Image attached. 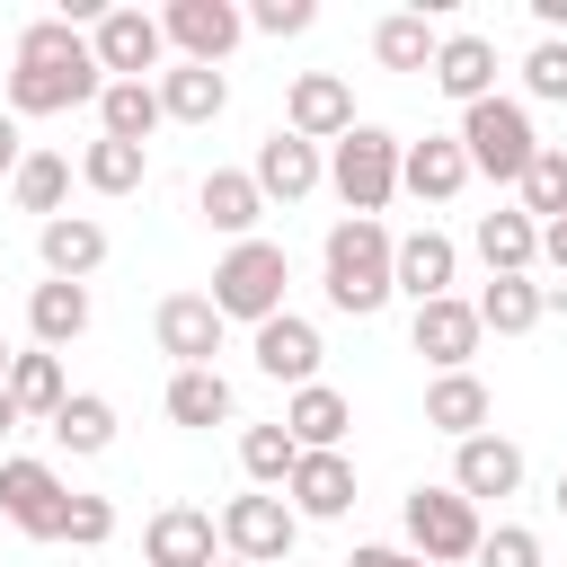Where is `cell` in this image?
Masks as SVG:
<instances>
[{"instance_id":"6da1fadb","label":"cell","mask_w":567,"mask_h":567,"mask_svg":"<svg viewBox=\"0 0 567 567\" xmlns=\"http://www.w3.org/2000/svg\"><path fill=\"white\" fill-rule=\"evenodd\" d=\"M319 266H328L319 284H328V301H337L346 319H372V310L399 292V275H390V266H399V239H390L381 221H354V213H346V221L328 230Z\"/></svg>"},{"instance_id":"7a4b0ae2","label":"cell","mask_w":567,"mask_h":567,"mask_svg":"<svg viewBox=\"0 0 567 567\" xmlns=\"http://www.w3.org/2000/svg\"><path fill=\"white\" fill-rule=\"evenodd\" d=\"M399 159H408V142L381 133V124H354V133L328 151V186L346 195L354 221H381V204L399 195Z\"/></svg>"},{"instance_id":"3957f363","label":"cell","mask_w":567,"mask_h":567,"mask_svg":"<svg viewBox=\"0 0 567 567\" xmlns=\"http://www.w3.org/2000/svg\"><path fill=\"white\" fill-rule=\"evenodd\" d=\"M284 284H292V257H284L275 239H239V248H221V266H213V310L266 328V319L284 310Z\"/></svg>"},{"instance_id":"277c9868","label":"cell","mask_w":567,"mask_h":567,"mask_svg":"<svg viewBox=\"0 0 567 567\" xmlns=\"http://www.w3.org/2000/svg\"><path fill=\"white\" fill-rule=\"evenodd\" d=\"M461 151H470L478 177L523 186V168H532V151H540L532 106H523V97H478V106H461Z\"/></svg>"},{"instance_id":"5b68a950","label":"cell","mask_w":567,"mask_h":567,"mask_svg":"<svg viewBox=\"0 0 567 567\" xmlns=\"http://www.w3.org/2000/svg\"><path fill=\"white\" fill-rule=\"evenodd\" d=\"M478 540H487V523L461 487H408V549L425 567H461V558H478Z\"/></svg>"},{"instance_id":"8992f818","label":"cell","mask_w":567,"mask_h":567,"mask_svg":"<svg viewBox=\"0 0 567 567\" xmlns=\"http://www.w3.org/2000/svg\"><path fill=\"white\" fill-rule=\"evenodd\" d=\"M292 540H301V514H292L284 496L248 487V496L221 505V558H239V567H284Z\"/></svg>"},{"instance_id":"52a82bcc","label":"cell","mask_w":567,"mask_h":567,"mask_svg":"<svg viewBox=\"0 0 567 567\" xmlns=\"http://www.w3.org/2000/svg\"><path fill=\"white\" fill-rule=\"evenodd\" d=\"M97 97H106L97 53L89 62H18L9 71V115H71V106H97Z\"/></svg>"},{"instance_id":"ba28073f","label":"cell","mask_w":567,"mask_h":567,"mask_svg":"<svg viewBox=\"0 0 567 567\" xmlns=\"http://www.w3.org/2000/svg\"><path fill=\"white\" fill-rule=\"evenodd\" d=\"M0 514L27 532V540H62V523H71V487L53 478V461H0Z\"/></svg>"},{"instance_id":"9c48e42d","label":"cell","mask_w":567,"mask_h":567,"mask_svg":"<svg viewBox=\"0 0 567 567\" xmlns=\"http://www.w3.org/2000/svg\"><path fill=\"white\" fill-rule=\"evenodd\" d=\"M159 35L177 44V62L221 71V53L248 35V9H230V0H168V9H159Z\"/></svg>"},{"instance_id":"30bf717a","label":"cell","mask_w":567,"mask_h":567,"mask_svg":"<svg viewBox=\"0 0 567 567\" xmlns=\"http://www.w3.org/2000/svg\"><path fill=\"white\" fill-rule=\"evenodd\" d=\"M89 44H97V71L106 80H159V62H168V35H159L151 9H106L89 27Z\"/></svg>"},{"instance_id":"8fae6325","label":"cell","mask_w":567,"mask_h":567,"mask_svg":"<svg viewBox=\"0 0 567 567\" xmlns=\"http://www.w3.org/2000/svg\"><path fill=\"white\" fill-rule=\"evenodd\" d=\"M221 310H213V292H168L159 310H151V337H159V354L177 363V372H204L213 354H221Z\"/></svg>"},{"instance_id":"7c38bea8","label":"cell","mask_w":567,"mask_h":567,"mask_svg":"<svg viewBox=\"0 0 567 567\" xmlns=\"http://www.w3.org/2000/svg\"><path fill=\"white\" fill-rule=\"evenodd\" d=\"M142 558L151 567H221V514L204 505H159L142 523Z\"/></svg>"},{"instance_id":"4fadbf2b","label":"cell","mask_w":567,"mask_h":567,"mask_svg":"<svg viewBox=\"0 0 567 567\" xmlns=\"http://www.w3.org/2000/svg\"><path fill=\"white\" fill-rule=\"evenodd\" d=\"M478 301H461V292H443V301H425L416 319H408V346L434 363V372H470V354H478Z\"/></svg>"},{"instance_id":"5bb4252c","label":"cell","mask_w":567,"mask_h":567,"mask_svg":"<svg viewBox=\"0 0 567 567\" xmlns=\"http://www.w3.org/2000/svg\"><path fill=\"white\" fill-rule=\"evenodd\" d=\"M284 133H301V142H346V133H354V89H346L337 71H301L292 97H284Z\"/></svg>"},{"instance_id":"9a60e30c","label":"cell","mask_w":567,"mask_h":567,"mask_svg":"<svg viewBox=\"0 0 567 567\" xmlns=\"http://www.w3.org/2000/svg\"><path fill=\"white\" fill-rule=\"evenodd\" d=\"M248 354H257V372H266V381H292V390H310L328 346H319V328H310L301 310H275V319L248 337Z\"/></svg>"},{"instance_id":"2e32d148","label":"cell","mask_w":567,"mask_h":567,"mask_svg":"<svg viewBox=\"0 0 567 567\" xmlns=\"http://www.w3.org/2000/svg\"><path fill=\"white\" fill-rule=\"evenodd\" d=\"M452 106H478V97H496V44L478 35V27H452L443 44H434V71H425Z\"/></svg>"},{"instance_id":"e0dca14e","label":"cell","mask_w":567,"mask_h":567,"mask_svg":"<svg viewBox=\"0 0 567 567\" xmlns=\"http://www.w3.org/2000/svg\"><path fill=\"white\" fill-rule=\"evenodd\" d=\"M248 177H257V195H266V204H301V195L328 177V159H319V142H301V133H284V124H275V133L257 142V168H248Z\"/></svg>"},{"instance_id":"ac0fdd59","label":"cell","mask_w":567,"mask_h":567,"mask_svg":"<svg viewBox=\"0 0 567 567\" xmlns=\"http://www.w3.org/2000/svg\"><path fill=\"white\" fill-rule=\"evenodd\" d=\"M470 177H478V168H470L461 133H425V142H408V159H399V186H408L416 204H452Z\"/></svg>"},{"instance_id":"d6986e66","label":"cell","mask_w":567,"mask_h":567,"mask_svg":"<svg viewBox=\"0 0 567 567\" xmlns=\"http://www.w3.org/2000/svg\"><path fill=\"white\" fill-rule=\"evenodd\" d=\"M452 487H461L470 505L514 496V487H523V443H505V434H470V443H452Z\"/></svg>"},{"instance_id":"ffe728a7","label":"cell","mask_w":567,"mask_h":567,"mask_svg":"<svg viewBox=\"0 0 567 567\" xmlns=\"http://www.w3.org/2000/svg\"><path fill=\"white\" fill-rule=\"evenodd\" d=\"M35 257H44V275H53V284H89V275L106 266V221L62 213V221H44V230H35Z\"/></svg>"},{"instance_id":"44dd1931","label":"cell","mask_w":567,"mask_h":567,"mask_svg":"<svg viewBox=\"0 0 567 567\" xmlns=\"http://www.w3.org/2000/svg\"><path fill=\"white\" fill-rule=\"evenodd\" d=\"M284 496H292V514H301V523H337V514L354 505V461H346V452H301Z\"/></svg>"},{"instance_id":"7402d4cb","label":"cell","mask_w":567,"mask_h":567,"mask_svg":"<svg viewBox=\"0 0 567 567\" xmlns=\"http://www.w3.org/2000/svg\"><path fill=\"white\" fill-rule=\"evenodd\" d=\"M195 213L239 248V239H257V221H266V195H257V177L248 168H213L204 186H195Z\"/></svg>"},{"instance_id":"603a6c76","label":"cell","mask_w":567,"mask_h":567,"mask_svg":"<svg viewBox=\"0 0 567 567\" xmlns=\"http://www.w3.org/2000/svg\"><path fill=\"white\" fill-rule=\"evenodd\" d=\"M487 416H496V399H487L478 372H434V381H425V425H434V434L470 443V434H487Z\"/></svg>"},{"instance_id":"cb8c5ba5","label":"cell","mask_w":567,"mask_h":567,"mask_svg":"<svg viewBox=\"0 0 567 567\" xmlns=\"http://www.w3.org/2000/svg\"><path fill=\"white\" fill-rule=\"evenodd\" d=\"M390 275H399V292H408V301L425 310V301H443V292H452V275H461V248H452L443 230H408V239H399V266H390Z\"/></svg>"},{"instance_id":"d4e9b609","label":"cell","mask_w":567,"mask_h":567,"mask_svg":"<svg viewBox=\"0 0 567 567\" xmlns=\"http://www.w3.org/2000/svg\"><path fill=\"white\" fill-rule=\"evenodd\" d=\"M549 284H532V275H487V292H478V328H496V337H532L540 319H549Z\"/></svg>"},{"instance_id":"484cf974","label":"cell","mask_w":567,"mask_h":567,"mask_svg":"<svg viewBox=\"0 0 567 567\" xmlns=\"http://www.w3.org/2000/svg\"><path fill=\"white\" fill-rule=\"evenodd\" d=\"M346 425H354V408H346V390H328V381H310V390L284 399V434H292L301 452H337Z\"/></svg>"},{"instance_id":"4316f807","label":"cell","mask_w":567,"mask_h":567,"mask_svg":"<svg viewBox=\"0 0 567 567\" xmlns=\"http://www.w3.org/2000/svg\"><path fill=\"white\" fill-rule=\"evenodd\" d=\"M230 106V80L221 71H204V62H168L159 71V115L168 124H213Z\"/></svg>"},{"instance_id":"83f0119b","label":"cell","mask_w":567,"mask_h":567,"mask_svg":"<svg viewBox=\"0 0 567 567\" xmlns=\"http://www.w3.org/2000/svg\"><path fill=\"white\" fill-rule=\"evenodd\" d=\"M168 115H159V80H106L97 97V133L106 142H151Z\"/></svg>"},{"instance_id":"f1b7e54d","label":"cell","mask_w":567,"mask_h":567,"mask_svg":"<svg viewBox=\"0 0 567 567\" xmlns=\"http://www.w3.org/2000/svg\"><path fill=\"white\" fill-rule=\"evenodd\" d=\"M27 328H35L44 354H62V346L89 328V284H53V275H44V284L27 292Z\"/></svg>"},{"instance_id":"f546056e","label":"cell","mask_w":567,"mask_h":567,"mask_svg":"<svg viewBox=\"0 0 567 567\" xmlns=\"http://www.w3.org/2000/svg\"><path fill=\"white\" fill-rule=\"evenodd\" d=\"M478 257H487V275H532V257H540V221L532 213H478Z\"/></svg>"},{"instance_id":"4dcf8cb0","label":"cell","mask_w":567,"mask_h":567,"mask_svg":"<svg viewBox=\"0 0 567 567\" xmlns=\"http://www.w3.org/2000/svg\"><path fill=\"white\" fill-rule=\"evenodd\" d=\"M44 434H53L71 461H97V452L115 443V399H97V390H71V399H62V416H53Z\"/></svg>"},{"instance_id":"1f68e13d","label":"cell","mask_w":567,"mask_h":567,"mask_svg":"<svg viewBox=\"0 0 567 567\" xmlns=\"http://www.w3.org/2000/svg\"><path fill=\"white\" fill-rule=\"evenodd\" d=\"M434 27H425V9H390L381 27H372V62L381 71H434Z\"/></svg>"},{"instance_id":"d6a6232c","label":"cell","mask_w":567,"mask_h":567,"mask_svg":"<svg viewBox=\"0 0 567 567\" xmlns=\"http://www.w3.org/2000/svg\"><path fill=\"white\" fill-rule=\"evenodd\" d=\"M9 195H18V213L62 221V204H71V159H62V151H27L18 177H9Z\"/></svg>"},{"instance_id":"836d02e7","label":"cell","mask_w":567,"mask_h":567,"mask_svg":"<svg viewBox=\"0 0 567 567\" xmlns=\"http://www.w3.org/2000/svg\"><path fill=\"white\" fill-rule=\"evenodd\" d=\"M9 399H18V416H62V399H71V381H62V354H44V346H27L18 354V372H9Z\"/></svg>"},{"instance_id":"e575fe53","label":"cell","mask_w":567,"mask_h":567,"mask_svg":"<svg viewBox=\"0 0 567 567\" xmlns=\"http://www.w3.org/2000/svg\"><path fill=\"white\" fill-rule=\"evenodd\" d=\"M168 425H230V381L204 363V372H168Z\"/></svg>"},{"instance_id":"d590c367","label":"cell","mask_w":567,"mask_h":567,"mask_svg":"<svg viewBox=\"0 0 567 567\" xmlns=\"http://www.w3.org/2000/svg\"><path fill=\"white\" fill-rule=\"evenodd\" d=\"M142 177H151V151H142V142H106V133H97V142L80 151V186H97V195H133Z\"/></svg>"},{"instance_id":"8d00e7d4","label":"cell","mask_w":567,"mask_h":567,"mask_svg":"<svg viewBox=\"0 0 567 567\" xmlns=\"http://www.w3.org/2000/svg\"><path fill=\"white\" fill-rule=\"evenodd\" d=\"M292 461H301V443H292L284 425H248V434H239V470H248V487H266V496L292 487Z\"/></svg>"},{"instance_id":"74e56055","label":"cell","mask_w":567,"mask_h":567,"mask_svg":"<svg viewBox=\"0 0 567 567\" xmlns=\"http://www.w3.org/2000/svg\"><path fill=\"white\" fill-rule=\"evenodd\" d=\"M523 213H532V221H567V151H558V142L532 151V168H523Z\"/></svg>"},{"instance_id":"f35d334b","label":"cell","mask_w":567,"mask_h":567,"mask_svg":"<svg viewBox=\"0 0 567 567\" xmlns=\"http://www.w3.org/2000/svg\"><path fill=\"white\" fill-rule=\"evenodd\" d=\"M97 44H89V27H71V18H35V27H18V62H89Z\"/></svg>"},{"instance_id":"ab89813d","label":"cell","mask_w":567,"mask_h":567,"mask_svg":"<svg viewBox=\"0 0 567 567\" xmlns=\"http://www.w3.org/2000/svg\"><path fill=\"white\" fill-rule=\"evenodd\" d=\"M523 89L549 97V106H567V35H540V44L523 53Z\"/></svg>"},{"instance_id":"60d3db41","label":"cell","mask_w":567,"mask_h":567,"mask_svg":"<svg viewBox=\"0 0 567 567\" xmlns=\"http://www.w3.org/2000/svg\"><path fill=\"white\" fill-rule=\"evenodd\" d=\"M62 540H71V549H106V540H115V505H106V496H71Z\"/></svg>"},{"instance_id":"b9f144b4","label":"cell","mask_w":567,"mask_h":567,"mask_svg":"<svg viewBox=\"0 0 567 567\" xmlns=\"http://www.w3.org/2000/svg\"><path fill=\"white\" fill-rule=\"evenodd\" d=\"M478 567H540V532H523V523H496V532L478 540Z\"/></svg>"},{"instance_id":"7bdbcfd3","label":"cell","mask_w":567,"mask_h":567,"mask_svg":"<svg viewBox=\"0 0 567 567\" xmlns=\"http://www.w3.org/2000/svg\"><path fill=\"white\" fill-rule=\"evenodd\" d=\"M310 18H319L310 0H257V9H248V27H257V35H301Z\"/></svg>"},{"instance_id":"ee69618b","label":"cell","mask_w":567,"mask_h":567,"mask_svg":"<svg viewBox=\"0 0 567 567\" xmlns=\"http://www.w3.org/2000/svg\"><path fill=\"white\" fill-rule=\"evenodd\" d=\"M346 567H425V558H416V549H390V540H372V549H354Z\"/></svg>"},{"instance_id":"f6af8a7d","label":"cell","mask_w":567,"mask_h":567,"mask_svg":"<svg viewBox=\"0 0 567 567\" xmlns=\"http://www.w3.org/2000/svg\"><path fill=\"white\" fill-rule=\"evenodd\" d=\"M18 159H27V142H18V115H0V177H18Z\"/></svg>"},{"instance_id":"bcb514c9","label":"cell","mask_w":567,"mask_h":567,"mask_svg":"<svg viewBox=\"0 0 567 567\" xmlns=\"http://www.w3.org/2000/svg\"><path fill=\"white\" fill-rule=\"evenodd\" d=\"M540 257H549V266L567 275V221H540Z\"/></svg>"},{"instance_id":"7dc6e473","label":"cell","mask_w":567,"mask_h":567,"mask_svg":"<svg viewBox=\"0 0 567 567\" xmlns=\"http://www.w3.org/2000/svg\"><path fill=\"white\" fill-rule=\"evenodd\" d=\"M18 425H27V416H18V399L0 390V434H18Z\"/></svg>"},{"instance_id":"c3c4849f","label":"cell","mask_w":567,"mask_h":567,"mask_svg":"<svg viewBox=\"0 0 567 567\" xmlns=\"http://www.w3.org/2000/svg\"><path fill=\"white\" fill-rule=\"evenodd\" d=\"M9 372H18V354H9V337H0V390H9Z\"/></svg>"},{"instance_id":"681fc988","label":"cell","mask_w":567,"mask_h":567,"mask_svg":"<svg viewBox=\"0 0 567 567\" xmlns=\"http://www.w3.org/2000/svg\"><path fill=\"white\" fill-rule=\"evenodd\" d=\"M558 514H567V470H558Z\"/></svg>"},{"instance_id":"f907efd6","label":"cell","mask_w":567,"mask_h":567,"mask_svg":"<svg viewBox=\"0 0 567 567\" xmlns=\"http://www.w3.org/2000/svg\"><path fill=\"white\" fill-rule=\"evenodd\" d=\"M221 567H239V558H221Z\"/></svg>"}]
</instances>
